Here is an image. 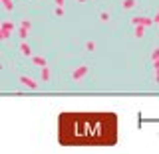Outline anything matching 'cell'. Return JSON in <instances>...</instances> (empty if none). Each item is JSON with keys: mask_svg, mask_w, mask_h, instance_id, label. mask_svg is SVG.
I'll use <instances>...</instances> for the list:
<instances>
[{"mask_svg": "<svg viewBox=\"0 0 159 154\" xmlns=\"http://www.w3.org/2000/svg\"><path fill=\"white\" fill-rule=\"evenodd\" d=\"M157 20H159V12L155 14V18H153V22H157Z\"/></svg>", "mask_w": 159, "mask_h": 154, "instance_id": "21", "label": "cell"}, {"mask_svg": "<svg viewBox=\"0 0 159 154\" xmlns=\"http://www.w3.org/2000/svg\"><path fill=\"white\" fill-rule=\"evenodd\" d=\"M40 79H42V81H50V79H52V71H50V67L48 65H44L42 67V71H40Z\"/></svg>", "mask_w": 159, "mask_h": 154, "instance_id": "6", "label": "cell"}, {"mask_svg": "<svg viewBox=\"0 0 159 154\" xmlns=\"http://www.w3.org/2000/svg\"><path fill=\"white\" fill-rule=\"evenodd\" d=\"M54 2H56L58 6H62V8H64V2H66V0H54Z\"/></svg>", "mask_w": 159, "mask_h": 154, "instance_id": "19", "label": "cell"}, {"mask_svg": "<svg viewBox=\"0 0 159 154\" xmlns=\"http://www.w3.org/2000/svg\"><path fill=\"white\" fill-rule=\"evenodd\" d=\"M18 36H20V40H26L30 36V30L24 28V26H18Z\"/></svg>", "mask_w": 159, "mask_h": 154, "instance_id": "11", "label": "cell"}, {"mask_svg": "<svg viewBox=\"0 0 159 154\" xmlns=\"http://www.w3.org/2000/svg\"><path fill=\"white\" fill-rule=\"evenodd\" d=\"M99 22H103V24L109 22V12L107 10H102V12H99Z\"/></svg>", "mask_w": 159, "mask_h": 154, "instance_id": "13", "label": "cell"}, {"mask_svg": "<svg viewBox=\"0 0 159 154\" xmlns=\"http://www.w3.org/2000/svg\"><path fill=\"white\" fill-rule=\"evenodd\" d=\"M18 81H20V85L26 87V89H36L38 87V81L34 77H30V75H20Z\"/></svg>", "mask_w": 159, "mask_h": 154, "instance_id": "3", "label": "cell"}, {"mask_svg": "<svg viewBox=\"0 0 159 154\" xmlns=\"http://www.w3.org/2000/svg\"><path fill=\"white\" fill-rule=\"evenodd\" d=\"M155 24H157V26H159V20H157V22H155Z\"/></svg>", "mask_w": 159, "mask_h": 154, "instance_id": "23", "label": "cell"}, {"mask_svg": "<svg viewBox=\"0 0 159 154\" xmlns=\"http://www.w3.org/2000/svg\"><path fill=\"white\" fill-rule=\"evenodd\" d=\"M14 28H16V26H14V24L12 22H10V20H6V22H2V32L4 34H6V38L10 36V34H12L14 32Z\"/></svg>", "mask_w": 159, "mask_h": 154, "instance_id": "7", "label": "cell"}, {"mask_svg": "<svg viewBox=\"0 0 159 154\" xmlns=\"http://www.w3.org/2000/svg\"><path fill=\"white\" fill-rule=\"evenodd\" d=\"M151 59H153V61H155V59H159V48H155V49L151 52Z\"/></svg>", "mask_w": 159, "mask_h": 154, "instance_id": "16", "label": "cell"}, {"mask_svg": "<svg viewBox=\"0 0 159 154\" xmlns=\"http://www.w3.org/2000/svg\"><path fill=\"white\" fill-rule=\"evenodd\" d=\"M117 136L113 111H64L58 117L60 146H116Z\"/></svg>", "mask_w": 159, "mask_h": 154, "instance_id": "1", "label": "cell"}, {"mask_svg": "<svg viewBox=\"0 0 159 154\" xmlns=\"http://www.w3.org/2000/svg\"><path fill=\"white\" fill-rule=\"evenodd\" d=\"M86 49H88V52H96V42H92V40L86 42Z\"/></svg>", "mask_w": 159, "mask_h": 154, "instance_id": "14", "label": "cell"}, {"mask_svg": "<svg viewBox=\"0 0 159 154\" xmlns=\"http://www.w3.org/2000/svg\"><path fill=\"white\" fill-rule=\"evenodd\" d=\"M54 14H56V16H64V8H62V6H58L56 10H54Z\"/></svg>", "mask_w": 159, "mask_h": 154, "instance_id": "17", "label": "cell"}, {"mask_svg": "<svg viewBox=\"0 0 159 154\" xmlns=\"http://www.w3.org/2000/svg\"><path fill=\"white\" fill-rule=\"evenodd\" d=\"M133 36H135L137 40H141L143 36H145V26H141V24L133 26Z\"/></svg>", "mask_w": 159, "mask_h": 154, "instance_id": "9", "label": "cell"}, {"mask_svg": "<svg viewBox=\"0 0 159 154\" xmlns=\"http://www.w3.org/2000/svg\"><path fill=\"white\" fill-rule=\"evenodd\" d=\"M137 24H141V26H151V24H155L153 22V18H147V16H133L131 18V26H137Z\"/></svg>", "mask_w": 159, "mask_h": 154, "instance_id": "4", "label": "cell"}, {"mask_svg": "<svg viewBox=\"0 0 159 154\" xmlns=\"http://www.w3.org/2000/svg\"><path fill=\"white\" fill-rule=\"evenodd\" d=\"M0 2H2V6L6 8L8 12H12V10H14V2H12V0H0Z\"/></svg>", "mask_w": 159, "mask_h": 154, "instance_id": "12", "label": "cell"}, {"mask_svg": "<svg viewBox=\"0 0 159 154\" xmlns=\"http://www.w3.org/2000/svg\"><path fill=\"white\" fill-rule=\"evenodd\" d=\"M153 67H155V69H159V59H155V61H153Z\"/></svg>", "mask_w": 159, "mask_h": 154, "instance_id": "20", "label": "cell"}, {"mask_svg": "<svg viewBox=\"0 0 159 154\" xmlns=\"http://www.w3.org/2000/svg\"><path fill=\"white\" fill-rule=\"evenodd\" d=\"M137 6V0H121V10H133Z\"/></svg>", "mask_w": 159, "mask_h": 154, "instance_id": "10", "label": "cell"}, {"mask_svg": "<svg viewBox=\"0 0 159 154\" xmlns=\"http://www.w3.org/2000/svg\"><path fill=\"white\" fill-rule=\"evenodd\" d=\"M76 2H80V4H84V2H86V0H76Z\"/></svg>", "mask_w": 159, "mask_h": 154, "instance_id": "22", "label": "cell"}, {"mask_svg": "<svg viewBox=\"0 0 159 154\" xmlns=\"http://www.w3.org/2000/svg\"><path fill=\"white\" fill-rule=\"evenodd\" d=\"M2 40H6V34L2 32V24H0V42H2Z\"/></svg>", "mask_w": 159, "mask_h": 154, "instance_id": "18", "label": "cell"}, {"mask_svg": "<svg viewBox=\"0 0 159 154\" xmlns=\"http://www.w3.org/2000/svg\"><path fill=\"white\" fill-rule=\"evenodd\" d=\"M20 26H24V28L32 30V22H30V20H22V22H20Z\"/></svg>", "mask_w": 159, "mask_h": 154, "instance_id": "15", "label": "cell"}, {"mask_svg": "<svg viewBox=\"0 0 159 154\" xmlns=\"http://www.w3.org/2000/svg\"><path fill=\"white\" fill-rule=\"evenodd\" d=\"M30 59H32V65H38L40 69H42L44 65H48L46 57H42V56H30Z\"/></svg>", "mask_w": 159, "mask_h": 154, "instance_id": "5", "label": "cell"}, {"mask_svg": "<svg viewBox=\"0 0 159 154\" xmlns=\"http://www.w3.org/2000/svg\"><path fill=\"white\" fill-rule=\"evenodd\" d=\"M20 53H22V56H26V57H30L32 56V49H30V46L26 44V40H22V44H20Z\"/></svg>", "mask_w": 159, "mask_h": 154, "instance_id": "8", "label": "cell"}, {"mask_svg": "<svg viewBox=\"0 0 159 154\" xmlns=\"http://www.w3.org/2000/svg\"><path fill=\"white\" fill-rule=\"evenodd\" d=\"M88 73H89V65H86V63H82V65H78V67L72 71V81H76V83L84 81Z\"/></svg>", "mask_w": 159, "mask_h": 154, "instance_id": "2", "label": "cell"}]
</instances>
